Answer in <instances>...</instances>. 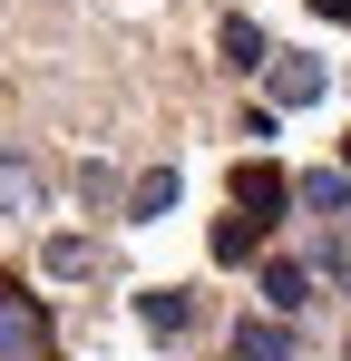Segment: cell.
Masks as SVG:
<instances>
[{"label": "cell", "instance_id": "12", "mask_svg": "<svg viewBox=\"0 0 351 361\" xmlns=\"http://www.w3.org/2000/svg\"><path fill=\"white\" fill-rule=\"evenodd\" d=\"M342 166H351V137H342Z\"/></svg>", "mask_w": 351, "mask_h": 361}, {"label": "cell", "instance_id": "4", "mask_svg": "<svg viewBox=\"0 0 351 361\" xmlns=\"http://www.w3.org/2000/svg\"><path fill=\"white\" fill-rule=\"evenodd\" d=\"M264 78H273V98H283V108H312V98L332 88V78H322V59H283V49L264 59Z\"/></svg>", "mask_w": 351, "mask_h": 361}, {"label": "cell", "instance_id": "1", "mask_svg": "<svg viewBox=\"0 0 351 361\" xmlns=\"http://www.w3.org/2000/svg\"><path fill=\"white\" fill-rule=\"evenodd\" d=\"M283 205H292V176L264 166V157H244L234 185H225V215H215V235H205V254H215V264H244L254 244L283 225Z\"/></svg>", "mask_w": 351, "mask_h": 361}, {"label": "cell", "instance_id": "10", "mask_svg": "<svg viewBox=\"0 0 351 361\" xmlns=\"http://www.w3.org/2000/svg\"><path fill=\"white\" fill-rule=\"evenodd\" d=\"M0 205H10V215L39 205V166H30V157H0Z\"/></svg>", "mask_w": 351, "mask_h": 361}, {"label": "cell", "instance_id": "13", "mask_svg": "<svg viewBox=\"0 0 351 361\" xmlns=\"http://www.w3.org/2000/svg\"><path fill=\"white\" fill-rule=\"evenodd\" d=\"M225 361H234V352H225Z\"/></svg>", "mask_w": 351, "mask_h": 361}, {"label": "cell", "instance_id": "2", "mask_svg": "<svg viewBox=\"0 0 351 361\" xmlns=\"http://www.w3.org/2000/svg\"><path fill=\"white\" fill-rule=\"evenodd\" d=\"M0 361H58V322L20 274H0Z\"/></svg>", "mask_w": 351, "mask_h": 361}, {"label": "cell", "instance_id": "11", "mask_svg": "<svg viewBox=\"0 0 351 361\" xmlns=\"http://www.w3.org/2000/svg\"><path fill=\"white\" fill-rule=\"evenodd\" d=\"M312 10H322V20H342V30H351V0H312Z\"/></svg>", "mask_w": 351, "mask_h": 361}, {"label": "cell", "instance_id": "6", "mask_svg": "<svg viewBox=\"0 0 351 361\" xmlns=\"http://www.w3.org/2000/svg\"><path fill=\"white\" fill-rule=\"evenodd\" d=\"M264 302H273V312H302V302H312V264H283V254H273V264H264Z\"/></svg>", "mask_w": 351, "mask_h": 361}, {"label": "cell", "instance_id": "3", "mask_svg": "<svg viewBox=\"0 0 351 361\" xmlns=\"http://www.w3.org/2000/svg\"><path fill=\"white\" fill-rule=\"evenodd\" d=\"M137 322H147L156 342H176V332H195V293H185V283H147V293H137Z\"/></svg>", "mask_w": 351, "mask_h": 361}, {"label": "cell", "instance_id": "9", "mask_svg": "<svg viewBox=\"0 0 351 361\" xmlns=\"http://www.w3.org/2000/svg\"><path fill=\"white\" fill-rule=\"evenodd\" d=\"M166 205H176V166H156V176H137V185H127V215H137V225H156Z\"/></svg>", "mask_w": 351, "mask_h": 361}, {"label": "cell", "instance_id": "8", "mask_svg": "<svg viewBox=\"0 0 351 361\" xmlns=\"http://www.w3.org/2000/svg\"><path fill=\"white\" fill-rule=\"evenodd\" d=\"M215 49H225V68H264V59H273V39H264L254 20H225V30H215Z\"/></svg>", "mask_w": 351, "mask_h": 361}, {"label": "cell", "instance_id": "7", "mask_svg": "<svg viewBox=\"0 0 351 361\" xmlns=\"http://www.w3.org/2000/svg\"><path fill=\"white\" fill-rule=\"evenodd\" d=\"M234 361H292V322L273 312V322H244L234 332Z\"/></svg>", "mask_w": 351, "mask_h": 361}, {"label": "cell", "instance_id": "5", "mask_svg": "<svg viewBox=\"0 0 351 361\" xmlns=\"http://www.w3.org/2000/svg\"><path fill=\"white\" fill-rule=\"evenodd\" d=\"M292 195L312 215H351V166H312V176H292Z\"/></svg>", "mask_w": 351, "mask_h": 361}]
</instances>
